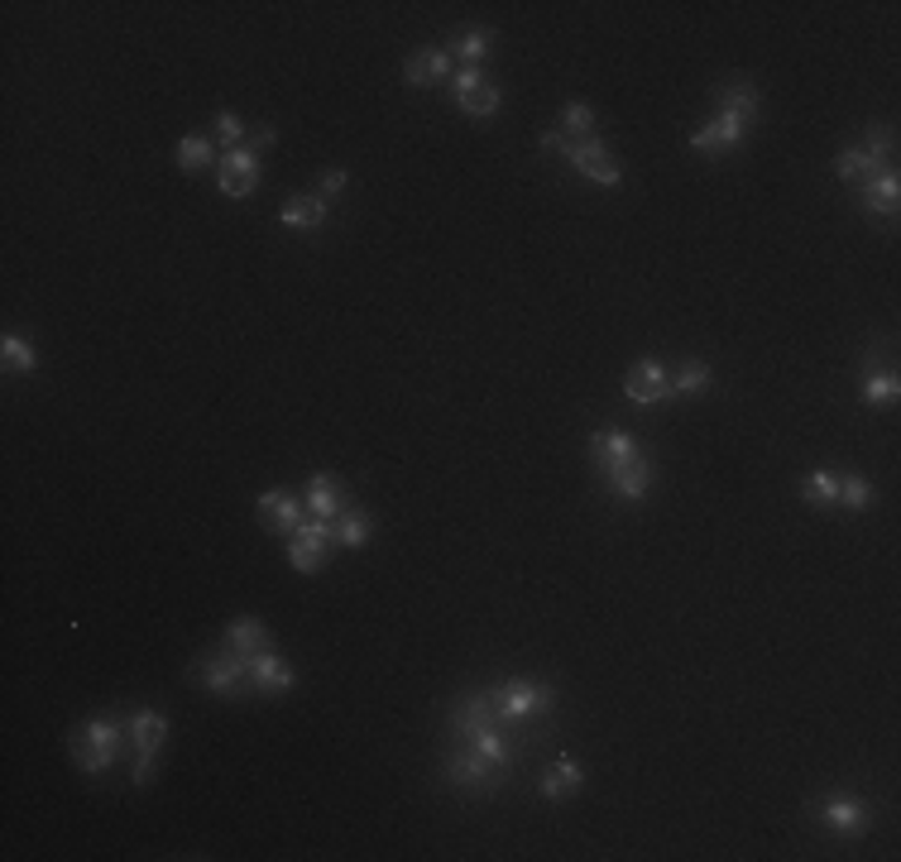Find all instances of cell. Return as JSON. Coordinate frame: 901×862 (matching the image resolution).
<instances>
[{"instance_id": "6da1fadb", "label": "cell", "mask_w": 901, "mask_h": 862, "mask_svg": "<svg viewBox=\"0 0 901 862\" xmlns=\"http://www.w3.org/2000/svg\"><path fill=\"white\" fill-rule=\"evenodd\" d=\"M125 742H130L125 724L121 719H105V714H101V719H87V724H77L68 734V758L77 762V772L97 776V772H111Z\"/></svg>"}, {"instance_id": "7a4b0ae2", "label": "cell", "mask_w": 901, "mask_h": 862, "mask_svg": "<svg viewBox=\"0 0 901 862\" xmlns=\"http://www.w3.org/2000/svg\"><path fill=\"white\" fill-rule=\"evenodd\" d=\"M489 705H494V719L523 724V719H542V714L556 709V690L542 681H503L489 690Z\"/></svg>"}, {"instance_id": "3957f363", "label": "cell", "mask_w": 901, "mask_h": 862, "mask_svg": "<svg viewBox=\"0 0 901 862\" xmlns=\"http://www.w3.org/2000/svg\"><path fill=\"white\" fill-rule=\"evenodd\" d=\"M192 675H197V685H207V690H211V695L235 699V695H241V690L249 685V657L231 652V647L221 642L216 652H202V657H197Z\"/></svg>"}, {"instance_id": "277c9868", "label": "cell", "mask_w": 901, "mask_h": 862, "mask_svg": "<svg viewBox=\"0 0 901 862\" xmlns=\"http://www.w3.org/2000/svg\"><path fill=\"white\" fill-rule=\"evenodd\" d=\"M125 734L130 742H135V752H140V762H135V786H149L154 781V766H158V748H164V738H168V719L158 709H135L125 719Z\"/></svg>"}, {"instance_id": "5b68a950", "label": "cell", "mask_w": 901, "mask_h": 862, "mask_svg": "<svg viewBox=\"0 0 901 862\" xmlns=\"http://www.w3.org/2000/svg\"><path fill=\"white\" fill-rule=\"evenodd\" d=\"M442 772H446V781H451V786H456L460 795H494V791H499V776H503L499 766H489L475 748L451 752Z\"/></svg>"}, {"instance_id": "8992f818", "label": "cell", "mask_w": 901, "mask_h": 862, "mask_svg": "<svg viewBox=\"0 0 901 862\" xmlns=\"http://www.w3.org/2000/svg\"><path fill=\"white\" fill-rule=\"evenodd\" d=\"M561 158L580 172V178L600 182V188H619V182H624V168H619V158L609 154L600 139H571V144L561 149Z\"/></svg>"}, {"instance_id": "52a82bcc", "label": "cell", "mask_w": 901, "mask_h": 862, "mask_svg": "<svg viewBox=\"0 0 901 862\" xmlns=\"http://www.w3.org/2000/svg\"><path fill=\"white\" fill-rule=\"evenodd\" d=\"M264 182V168H259V154L249 149V144H241V149L221 154V168H216V188L221 197H231V202H241V197H249Z\"/></svg>"}, {"instance_id": "ba28073f", "label": "cell", "mask_w": 901, "mask_h": 862, "mask_svg": "<svg viewBox=\"0 0 901 862\" xmlns=\"http://www.w3.org/2000/svg\"><path fill=\"white\" fill-rule=\"evenodd\" d=\"M815 815L834 839H858V833H868V825H872L868 805L858 801V795H825V801L815 805Z\"/></svg>"}, {"instance_id": "9c48e42d", "label": "cell", "mask_w": 901, "mask_h": 862, "mask_svg": "<svg viewBox=\"0 0 901 862\" xmlns=\"http://www.w3.org/2000/svg\"><path fill=\"white\" fill-rule=\"evenodd\" d=\"M331 547H336V541H331V523H322V517H308V523L288 537V566L302 570V575H312V570H322Z\"/></svg>"}, {"instance_id": "30bf717a", "label": "cell", "mask_w": 901, "mask_h": 862, "mask_svg": "<svg viewBox=\"0 0 901 862\" xmlns=\"http://www.w3.org/2000/svg\"><path fill=\"white\" fill-rule=\"evenodd\" d=\"M255 508H259V523L278 537H293L298 527L308 523V503H302V494H293V489H269V494H259Z\"/></svg>"}, {"instance_id": "8fae6325", "label": "cell", "mask_w": 901, "mask_h": 862, "mask_svg": "<svg viewBox=\"0 0 901 862\" xmlns=\"http://www.w3.org/2000/svg\"><path fill=\"white\" fill-rule=\"evenodd\" d=\"M456 105H460L466 115H475V121H489V115H499L503 91L489 82L480 68H460V72H456Z\"/></svg>"}, {"instance_id": "7c38bea8", "label": "cell", "mask_w": 901, "mask_h": 862, "mask_svg": "<svg viewBox=\"0 0 901 862\" xmlns=\"http://www.w3.org/2000/svg\"><path fill=\"white\" fill-rule=\"evenodd\" d=\"M624 398L633 407H657V403H667L671 393V374L661 369L657 360H643V365H633L629 369V379H624Z\"/></svg>"}, {"instance_id": "4fadbf2b", "label": "cell", "mask_w": 901, "mask_h": 862, "mask_svg": "<svg viewBox=\"0 0 901 862\" xmlns=\"http://www.w3.org/2000/svg\"><path fill=\"white\" fill-rule=\"evenodd\" d=\"M748 135V121H734V115H710L700 130H691V149L696 154H728L738 149Z\"/></svg>"}, {"instance_id": "5bb4252c", "label": "cell", "mask_w": 901, "mask_h": 862, "mask_svg": "<svg viewBox=\"0 0 901 862\" xmlns=\"http://www.w3.org/2000/svg\"><path fill=\"white\" fill-rule=\"evenodd\" d=\"M302 503H308L312 517H322V523H336V517L351 508V494H346V484L331 480V474H312L308 489H302Z\"/></svg>"}, {"instance_id": "9a60e30c", "label": "cell", "mask_w": 901, "mask_h": 862, "mask_svg": "<svg viewBox=\"0 0 901 862\" xmlns=\"http://www.w3.org/2000/svg\"><path fill=\"white\" fill-rule=\"evenodd\" d=\"M763 111V91L748 82V77H734V82L714 87V115H734V121H753Z\"/></svg>"}, {"instance_id": "2e32d148", "label": "cell", "mask_w": 901, "mask_h": 862, "mask_svg": "<svg viewBox=\"0 0 901 862\" xmlns=\"http://www.w3.org/2000/svg\"><path fill=\"white\" fill-rule=\"evenodd\" d=\"M293 685H298V675L278 652L264 647L259 657H249V690H259V695H283V690H293Z\"/></svg>"}, {"instance_id": "e0dca14e", "label": "cell", "mask_w": 901, "mask_h": 862, "mask_svg": "<svg viewBox=\"0 0 901 862\" xmlns=\"http://www.w3.org/2000/svg\"><path fill=\"white\" fill-rule=\"evenodd\" d=\"M604 484L614 489V499L638 503V499L653 494V466H647V456H638V460H629V466L604 470Z\"/></svg>"}, {"instance_id": "ac0fdd59", "label": "cell", "mask_w": 901, "mask_h": 862, "mask_svg": "<svg viewBox=\"0 0 901 862\" xmlns=\"http://www.w3.org/2000/svg\"><path fill=\"white\" fill-rule=\"evenodd\" d=\"M590 456H594V466H600V470H614V466H629V460H638L643 446L633 441V436H624V432L604 427V432L590 436Z\"/></svg>"}, {"instance_id": "d6986e66", "label": "cell", "mask_w": 901, "mask_h": 862, "mask_svg": "<svg viewBox=\"0 0 901 862\" xmlns=\"http://www.w3.org/2000/svg\"><path fill=\"white\" fill-rule=\"evenodd\" d=\"M446 77H451V53H442V48H418L413 58L403 63L408 87H436V82H446Z\"/></svg>"}, {"instance_id": "ffe728a7", "label": "cell", "mask_w": 901, "mask_h": 862, "mask_svg": "<svg viewBox=\"0 0 901 862\" xmlns=\"http://www.w3.org/2000/svg\"><path fill=\"white\" fill-rule=\"evenodd\" d=\"M580 786H586V772H580L576 758H556L547 772L537 776V791L547 795V801H566V795H576Z\"/></svg>"}, {"instance_id": "44dd1931", "label": "cell", "mask_w": 901, "mask_h": 862, "mask_svg": "<svg viewBox=\"0 0 901 862\" xmlns=\"http://www.w3.org/2000/svg\"><path fill=\"white\" fill-rule=\"evenodd\" d=\"M278 221L288 225V231H322L326 225V202L316 192L308 197H288L283 211H278Z\"/></svg>"}, {"instance_id": "7402d4cb", "label": "cell", "mask_w": 901, "mask_h": 862, "mask_svg": "<svg viewBox=\"0 0 901 862\" xmlns=\"http://www.w3.org/2000/svg\"><path fill=\"white\" fill-rule=\"evenodd\" d=\"M897 202H901V182L892 168H882L872 182H864V211L868 216H897Z\"/></svg>"}, {"instance_id": "603a6c76", "label": "cell", "mask_w": 901, "mask_h": 862, "mask_svg": "<svg viewBox=\"0 0 901 862\" xmlns=\"http://www.w3.org/2000/svg\"><path fill=\"white\" fill-rule=\"evenodd\" d=\"M369 533H375V523H369V513L355 508V503L336 517V523H331V541H336V547H346V551H360L369 541Z\"/></svg>"}, {"instance_id": "cb8c5ba5", "label": "cell", "mask_w": 901, "mask_h": 862, "mask_svg": "<svg viewBox=\"0 0 901 862\" xmlns=\"http://www.w3.org/2000/svg\"><path fill=\"white\" fill-rule=\"evenodd\" d=\"M466 748H475V752H480V758H485L489 766H499V772H503V766L513 762V752H509V738H503L499 728H494V719H489V724H480V728H470V734H466Z\"/></svg>"}, {"instance_id": "d4e9b609", "label": "cell", "mask_w": 901, "mask_h": 862, "mask_svg": "<svg viewBox=\"0 0 901 862\" xmlns=\"http://www.w3.org/2000/svg\"><path fill=\"white\" fill-rule=\"evenodd\" d=\"M225 647L241 657H259L264 647H269V628H264L259 618H235L231 628H225Z\"/></svg>"}, {"instance_id": "484cf974", "label": "cell", "mask_w": 901, "mask_h": 862, "mask_svg": "<svg viewBox=\"0 0 901 862\" xmlns=\"http://www.w3.org/2000/svg\"><path fill=\"white\" fill-rule=\"evenodd\" d=\"M882 168H887V164H878V158H872L868 149H844L839 158H834V172H839L844 182H858V188H864V182H872V178H878Z\"/></svg>"}, {"instance_id": "4316f807", "label": "cell", "mask_w": 901, "mask_h": 862, "mask_svg": "<svg viewBox=\"0 0 901 862\" xmlns=\"http://www.w3.org/2000/svg\"><path fill=\"white\" fill-rule=\"evenodd\" d=\"M489 48H494V30H485V24H475V30H466L460 38H451V53H456L466 68H475V63L489 58Z\"/></svg>"}, {"instance_id": "83f0119b", "label": "cell", "mask_w": 901, "mask_h": 862, "mask_svg": "<svg viewBox=\"0 0 901 862\" xmlns=\"http://www.w3.org/2000/svg\"><path fill=\"white\" fill-rule=\"evenodd\" d=\"M710 383H714V369H710L705 360H686V365L671 374V393H676V398H696V393H705Z\"/></svg>"}, {"instance_id": "f1b7e54d", "label": "cell", "mask_w": 901, "mask_h": 862, "mask_svg": "<svg viewBox=\"0 0 901 862\" xmlns=\"http://www.w3.org/2000/svg\"><path fill=\"white\" fill-rule=\"evenodd\" d=\"M174 158H178V164L188 168V172H202V168H211V164H221V158H216V144L202 139V135H182L178 149H174Z\"/></svg>"}, {"instance_id": "f546056e", "label": "cell", "mask_w": 901, "mask_h": 862, "mask_svg": "<svg viewBox=\"0 0 901 862\" xmlns=\"http://www.w3.org/2000/svg\"><path fill=\"white\" fill-rule=\"evenodd\" d=\"M801 499L811 503V508H834V499H839V480H834L830 470H815V474H805V484H801Z\"/></svg>"}, {"instance_id": "4dcf8cb0", "label": "cell", "mask_w": 901, "mask_h": 862, "mask_svg": "<svg viewBox=\"0 0 901 862\" xmlns=\"http://www.w3.org/2000/svg\"><path fill=\"white\" fill-rule=\"evenodd\" d=\"M0 355H5V369H10V374H34V365H38L34 345L24 340V336H5V340H0Z\"/></svg>"}, {"instance_id": "1f68e13d", "label": "cell", "mask_w": 901, "mask_h": 862, "mask_svg": "<svg viewBox=\"0 0 901 862\" xmlns=\"http://www.w3.org/2000/svg\"><path fill=\"white\" fill-rule=\"evenodd\" d=\"M211 135H216L221 149L231 154V149H241V144H245V121L235 111H216V115H211Z\"/></svg>"}, {"instance_id": "d6a6232c", "label": "cell", "mask_w": 901, "mask_h": 862, "mask_svg": "<svg viewBox=\"0 0 901 862\" xmlns=\"http://www.w3.org/2000/svg\"><path fill=\"white\" fill-rule=\"evenodd\" d=\"M897 393H901L897 374H864V403L868 407H892Z\"/></svg>"}, {"instance_id": "836d02e7", "label": "cell", "mask_w": 901, "mask_h": 862, "mask_svg": "<svg viewBox=\"0 0 901 862\" xmlns=\"http://www.w3.org/2000/svg\"><path fill=\"white\" fill-rule=\"evenodd\" d=\"M556 121H561V135H590V130H594V105H586V101H566Z\"/></svg>"}, {"instance_id": "e575fe53", "label": "cell", "mask_w": 901, "mask_h": 862, "mask_svg": "<svg viewBox=\"0 0 901 862\" xmlns=\"http://www.w3.org/2000/svg\"><path fill=\"white\" fill-rule=\"evenodd\" d=\"M834 503H844L849 513H864L872 503V484L864 480V474H844V480H839V499H834Z\"/></svg>"}, {"instance_id": "d590c367", "label": "cell", "mask_w": 901, "mask_h": 862, "mask_svg": "<svg viewBox=\"0 0 901 862\" xmlns=\"http://www.w3.org/2000/svg\"><path fill=\"white\" fill-rule=\"evenodd\" d=\"M864 149H868L872 158H878V164H887V158H892V149H897V135H892L887 125H872V130H868V139H864Z\"/></svg>"}, {"instance_id": "8d00e7d4", "label": "cell", "mask_w": 901, "mask_h": 862, "mask_svg": "<svg viewBox=\"0 0 901 862\" xmlns=\"http://www.w3.org/2000/svg\"><path fill=\"white\" fill-rule=\"evenodd\" d=\"M346 172H341V168H331V172H322V182H316V197H322V202H326V197H341V192H346Z\"/></svg>"}, {"instance_id": "74e56055", "label": "cell", "mask_w": 901, "mask_h": 862, "mask_svg": "<svg viewBox=\"0 0 901 862\" xmlns=\"http://www.w3.org/2000/svg\"><path fill=\"white\" fill-rule=\"evenodd\" d=\"M537 144H542V149H547V154H561V149H566V144H571V139H566L561 130H542V139H537Z\"/></svg>"}, {"instance_id": "f35d334b", "label": "cell", "mask_w": 901, "mask_h": 862, "mask_svg": "<svg viewBox=\"0 0 901 862\" xmlns=\"http://www.w3.org/2000/svg\"><path fill=\"white\" fill-rule=\"evenodd\" d=\"M274 139H278V130H274V125H259V135H255V144H249V149L259 154V149H269Z\"/></svg>"}]
</instances>
